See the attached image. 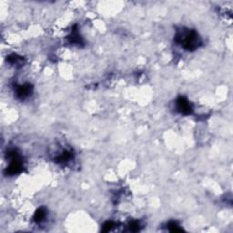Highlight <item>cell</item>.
I'll use <instances>...</instances> for the list:
<instances>
[{
    "label": "cell",
    "mask_w": 233,
    "mask_h": 233,
    "mask_svg": "<svg viewBox=\"0 0 233 233\" xmlns=\"http://www.w3.org/2000/svg\"><path fill=\"white\" fill-rule=\"evenodd\" d=\"M30 92H31V87L29 86L28 84L18 87V91H17L18 95L20 97H27V96H28L29 94H30Z\"/></svg>",
    "instance_id": "3957f363"
},
{
    "label": "cell",
    "mask_w": 233,
    "mask_h": 233,
    "mask_svg": "<svg viewBox=\"0 0 233 233\" xmlns=\"http://www.w3.org/2000/svg\"><path fill=\"white\" fill-rule=\"evenodd\" d=\"M112 226H113V223L108 221V222H107V223L104 224V228H105V229H104L103 230H104V231H108V230H111V228H112Z\"/></svg>",
    "instance_id": "8992f818"
},
{
    "label": "cell",
    "mask_w": 233,
    "mask_h": 233,
    "mask_svg": "<svg viewBox=\"0 0 233 233\" xmlns=\"http://www.w3.org/2000/svg\"><path fill=\"white\" fill-rule=\"evenodd\" d=\"M168 228H169V230H171V231H181L182 230V229L179 228V226L176 222L168 223Z\"/></svg>",
    "instance_id": "5b68a950"
},
{
    "label": "cell",
    "mask_w": 233,
    "mask_h": 233,
    "mask_svg": "<svg viewBox=\"0 0 233 233\" xmlns=\"http://www.w3.org/2000/svg\"><path fill=\"white\" fill-rule=\"evenodd\" d=\"M176 40L187 50H195L201 43L199 35L193 30H184L179 32L176 37Z\"/></svg>",
    "instance_id": "6da1fadb"
},
{
    "label": "cell",
    "mask_w": 233,
    "mask_h": 233,
    "mask_svg": "<svg viewBox=\"0 0 233 233\" xmlns=\"http://www.w3.org/2000/svg\"><path fill=\"white\" fill-rule=\"evenodd\" d=\"M45 216H46V211H45V210L44 209H39V210L37 211V213H36V221H41L44 218H45Z\"/></svg>",
    "instance_id": "277c9868"
},
{
    "label": "cell",
    "mask_w": 233,
    "mask_h": 233,
    "mask_svg": "<svg viewBox=\"0 0 233 233\" xmlns=\"http://www.w3.org/2000/svg\"><path fill=\"white\" fill-rule=\"evenodd\" d=\"M177 108L181 114H185V115H189L192 111V107H191V105L189 104V102L185 97H179L177 100Z\"/></svg>",
    "instance_id": "7a4b0ae2"
}]
</instances>
